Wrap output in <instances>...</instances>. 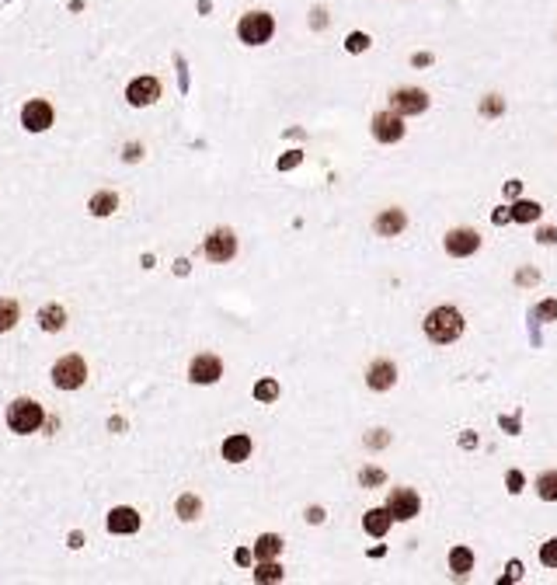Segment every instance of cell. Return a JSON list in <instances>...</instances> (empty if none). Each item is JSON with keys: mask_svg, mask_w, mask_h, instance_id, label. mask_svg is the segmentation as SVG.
Wrapping results in <instances>:
<instances>
[{"mask_svg": "<svg viewBox=\"0 0 557 585\" xmlns=\"http://www.w3.org/2000/svg\"><path fill=\"white\" fill-rule=\"evenodd\" d=\"M418 509H422V502H418V495H415L411 488H394L390 498H387V512H390L394 519H401V522L415 519Z\"/></svg>", "mask_w": 557, "mask_h": 585, "instance_id": "cell-9", "label": "cell"}, {"mask_svg": "<svg viewBox=\"0 0 557 585\" xmlns=\"http://www.w3.org/2000/svg\"><path fill=\"white\" fill-rule=\"evenodd\" d=\"M536 314H540L543 321H554V318H557V300H550V304H543V307H540Z\"/></svg>", "mask_w": 557, "mask_h": 585, "instance_id": "cell-34", "label": "cell"}, {"mask_svg": "<svg viewBox=\"0 0 557 585\" xmlns=\"http://www.w3.org/2000/svg\"><path fill=\"white\" fill-rule=\"evenodd\" d=\"M254 397H258L261 404L275 401V397H278V384H275V380H258V384H254Z\"/></svg>", "mask_w": 557, "mask_h": 585, "instance_id": "cell-27", "label": "cell"}, {"mask_svg": "<svg viewBox=\"0 0 557 585\" xmlns=\"http://www.w3.org/2000/svg\"><path fill=\"white\" fill-rule=\"evenodd\" d=\"M254 582H283V568L275 561H261L258 571H254Z\"/></svg>", "mask_w": 557, "mask_h": 585, "instance_id": "cell-25", "label": "cell"}, {"mask_svg": "<svg viewBox=\"0 0 557 585\" xmlns=\"http://www.w3.org/2000/svg\"><path fill=\"white\" fill-rule=\"evenodd\" d=\"M425 63H432V56H429V53H418V56H415V67H425Z\"/></svg>", "mask_w": 557, "mask_h": 585, "instance_id": "cell-39", "label": "cell"}, {"mask_svg": "<svg viewBox=\"0 0 557 585\" xmlns=\"http://www.w3.org/2000/svg\"><path fill=\"white\" fill-rule=\"evenodd\" d=\"M481 247V237L474 233V230H449L446 233V251L453 254V258H467V254H474Z\"/></svg>", "mask_w": 557, "mask_h": 585, "instance_id": "cell-13", "label": "cell"}, {"mask_svg": "<svg viewBox=\"0 0 557 585\" xmlns=\"http://www.w3.org/2000/svg\"><path fill=\"white\" fill-rule=\"evenodd\" d=\"M425 335L439 345H449L463 335V318L456 307H435L429 318H425Z\"/></svg>", "mask_w": 557, "mask_h": 585, "instance_id": "cell-1", "label": "cell"}, {"mask_svg": "<svg viewBox=\"0 0 557 585\" xmlns=\"http://www.w3.org/2000/svg\"><path fill=\"white\" fill-rule=\"evenodd\" d=\"M237 564H251V550H237Z\"/></svg>", "mask_w": 557, "mask_h": 585, "instance_id": "cell-40", "label": "cell"}, {"mask_svg": "<svg viewBox=\"0 0 557 585\" xmlns=\"http://www.w3.org/2000/svg\"><path fill=\"white\" fill-rule=\"evenodd\" d=\"M404 223H408L404 209H387V213L376 216V233H380V237H394V233L404 230Z\"/></svg>", "mask_w": 557, "mask_h": 585, "instance_id": "cell-16", "label": "cell"}, {"mask_svg": "<svg viewBox=\"0 0 557 585\" xmlns=\"http://www.w3.org/2000/svg\"><path fill=\"white\" fill-rule=\"evenodd\" d=\"M536 240H540V244H554V240H557V230H540Z\"/></svg>", "mask_w": 557, "mask_h": 585, "instance_id": "cell-35", "label": "cell"}, {"mask_svg": "<svg viewBox=\"0 0 557 585\" xmlns=\"http://www.w3.org/2000/svg\"><path fill=\"white\" fill-rule=\"evenodd\" d=\"M519 575H522V564H519V561H512V564H508V578H505V582H512V578H519Z\"/></svg>", "mask_w": 557, "mask_h": 585, "instance_id": "cell-37", "label": "cell"}, {"mask_svg": "<svg viewBox=\"0 0 557 585\" xmlns=\"http://www.w3.org/2000/svg\"><path fill=\"white\" fill-rule=\"evenodd\" d=\"M540 564L557 568V536H554V540H547V543L540 547Z\"/></svg>", "mask_w": 557, "mask_h": 585, "instance_id": "cell-29", "label": "cell"}, {"mask_svg": "<svg viewBox=\"0 0 557 585\" xmlns=\"http://www.w3.org/2000/svg\"><path fill=\"white\" fill-rule=\"evenodd\" d=\"M237 35H240L244 46H265L275 35V18L268 11H247L237 22Z\"/></svg>", "mask_w": 557, "mask_h": 585, "instance_id": "cell-3", "label": "cell"}, {"mask_svg": "<svg viewBox=\"0 0 557 585\" xmlns=\"http://www.w3.org/2000/svg\"><path fill=\"white\" fill-rule=\"evenodd\" d=\"M300 160H304V154H300V150H293V154H286L283 160H278V171H290V167H297Z\"/></svg>", "mask_w": 557, "mask_h": 585, "instance_id": "cell-31", "label": "cell"}, {"mask_svg": "<svg viewBox=\"0 0 557 585\" xmlns=\"http://www.w3.org/2000/svg\"><path fill=\"white\" fill-rule=\"evenodd\" d=\"M359 481H363L366 488H373V484H383V470H376V467H366V470L359 474Z\"/></svg>", "mask_w": 557, "mask_h": 585, "instance_id": "cell-30", "label": "cell"}, {"mask_svg": "<svg viewBox=\"0 0 557 585\" xmlns=\"http://www.w3.org/2000/svg\"><path fill=\"white\" fill-rule=\"evenodd\" d=\"M160 98V81L157 77H136L129 88H126V101L133 108H147Z\"/></svg>", "mask_w": 557, "mask_h": 585, "instance_id": "cell-10", "label": "cell"}, {"mask_svg": "<svg viewBox=\"0 0 557 585\" xmlns=\"http://www.w3.org/2000/svg\"><path fill=\"white\" fill-rule=\"evenodd\" d=\"M501 108H505V105H501V98H488V101L481 105V112H484V115H498Z\"/></svg>", "mask_w": 557, "mask_h": 585, "instance_id": "cell-32", "label": "cell"}, {"mask_svg": "<svg viewBox=\"0 0 557 585\" xmlns=\"http://www.w3.org/2000/svg\"><path fill=\"white\" fill-rule=\"evenodd\" d=\"M202 251H206V258H209V261H216V265H226V261L237 254V237H233V230H226V226L213 230V233L206 237Z\"/></svg>", "mask_w": 557, "mask_h": 585, "instance_id": "cell-6", "label": "cell"}, {"mask_svg": "<svg viewBox=\"0 0 557 585\" xmlns=\"http://www.w3.org/2000/svg\"><path fill=\"white\" fill-rule=\"evenodd\" d=\"M53 119H56V112H53V105L46 98H32V101L22 105V126L28 133H46L53 126Z\"/></svg>", "mask_w": 557, "mask_h": 585, "instance_id": "cell-5", "label": "cell"}, {"mask_svg": "<svg viewBox=\"0 0 557 585\" xmlns=\"http://www.w3.org/2000/svg\"><path fill=\"white\" fill-rule=\"evenodd\" d=\"M505 484H508V491L515 495V491L522 488V474H519V470H508V474H505Z\"/></svg>", "mask_w": 557, "mask_h": 585, "instance_id": "cell-33", "label": "cell"}, {"mask_svg": "<svg viewBox=\"0 0 557 585\" xmlns=\"http://www.w3.org/2000/svg\"><path fill=\"white\" fill-rule=\"evenodd\" d=\"M307 519H310V522H321V519H324V509H310Z\"/></svg>", "mask_w": 557, "mask_h": 585, "instance_id": "cell-38", "label": "cell"}, {"mask_svg": "<svg viewBox=\"0 0 557 585\" xmlns=\"http://www.w3.org/2000/svg\"><path fill=\"white\" fill-rule=\"evenodd\" d=\"M42 422H46V411H42L39 401H32V397L11 401V408H8V429H11V432L28 436V432H39Z\"/></svg>", "mask_w": 557, "mask_h": 585, "instance_id": "cell-2", "label": "cell"}, {"mask_svg": "<svg viewBox=\"0 0 557 585\" xmlns=\"http://www.w3.org/2000/svg\"><path fill=\"white\" fill-rule=\"evenodd\" d=\"M88 209H91V216H112L119 209V195L108 192V188H101V192H94L88 199Z\"/></svg>", "mask_w": 557, "mask_h": 585, "instance_id": "cell-18", "label": "cell"}, {"mask_svg": "<svg viewBox=\"0 0 557 585\" xmlns=\"http://www.w3.org/2000/svg\"><path fill=\"white\" fill-rule=\"evenodd\" d=\"M373 136H376L380 143H397V140L404 136V115H397V112H380V115L373 119Z\"/></svg>", "mask_w": 557, "mask_h": 585, "instance_id": "cell-11", "label": "cell"}, {"mask_svg": "<svg viewBox=\"0 0 557 585\" xmlns=\"http://www.w3.org/2000/svg\"><path fill=\"white\" fill-rule=\"evenodd\" d=\"M512 216H515L519 223H533V220L540 216V206H536V202H529V199H522V202H515Z\"/></svg>", "mask_w": 557, "mask_h": 585, "instance_id": "cell-26", "label": "cell"}, {"mask_svg": "<svg viewBox=\"0 0 557 585\" xmlns=\"http://www.w3.org/2000/svg\"><path fill=\"white\" fill-rule=\"evenodd\" d=\"M174 512H178V519L192 522V519H199V512H202V502H199L195 495H181V498H178V505H174Z\"/></svg>", "mask_w": 557, "mask_h": 585, "instance_id": "cell-22", "label": "cell"}, {"mask_svg": "<svg viewBox=\"0 0 557 585\" xmlns=\"http://www.w3.org/2000/svg\"><path fill=\"white\" fill-rule=\"evenodd\" d=\"M39 328H42V331H49V335L63 331V328H67V311H63L60 304L42 307V311H39Z\"/></svg>", "mask_w": 557, "mask_h": 585, "instance_id": "cell-17", "label": "cell"}, {"mask_svg": "<svg viewBox=\"0 0 557 585\" xmlns=\"http://www.w3.org/2000/svg\"><path fill=\"white\" fill-rule=\"evenodd\" d=\"M247 456H251V436L237 432V436L223 439V460H230V463H244Z\"/></svg>", "mask_w": 557, "mask_h": 585, "instance_id": "cell-15", "label": "cell"}, {"mask_svg": "<svg viewBox=\"0 0 557 585\" xmlns=\"http://www.w3.org/2000/svg\"><path fill=\"white\" fill-rule=\"evenodd\" d=\"M18 318H22L18 304H15L11 297H0V335H8V331L18 324Z\"/></svg>", "mask_w": 557, "mask_h": 585, "instance_id": "cell-21", "label": "cell"}, {"mask_svg": "<svg viewBox=\"0 0 557 585\" xmlns=\"http://www.w3.org/2000/svg\"><path fill=\"white\" fill-rule=\"evenodd\" d=\"M136 157H143V147L129 143V147H126V160H136Z\"/></svg>", "mask_w": 557, "mask_h": 585, "instance_id": "cell-36", "label": "cell"}, {"mask_svg": "<svg viewBox=\"0 0 557 585\" xmlns=\"http://www.w3.org/2000/svg\"><path fill=\"white\" fill-rule=\"evenodd\" d=\"M536 491H540V498H543V502H557V470H547V474H540V481H536Z\"/></svg>", "mask_w": 557, "mask_h": 585, "instance_id": "cell-24", "label": "cell"}, {"mask_svg": "<svg viewBox=\"0 0 557 585\" xmlns=\"http://www.w3.org/2000/svg\"><path fill=\"white\" fill-rule=\"evenodd\" d=\"M140 512L136 509H129V505H115L112 512H108V519H105V526H108V533H122V536H129V533H136L140 529Z\"/></svg>", "mask_w": 557, "mask_h": 585, "instance_id": "cell-12", "label": "cell"}, {"mask_svg": "<svg viewBox=\"0 0 557 585\" xmlns=\"http://www.w3.org/2000/svg\"><path fill=\"white\" fill-rule=\"evenodd\" d=\"M345 49H349V53H366V49H369V35H366V32H352V35L345 39Z\"/></svg>", "mask_w": 557, "mask_h": 585, "instance_id": "cell-28", "label": "cell"}, {"mask_svg": "<svg viewBox=\"0 0 557 585\" xmlns=\"http://www.w3.org/2000/svg\"><path fill=\"white\" fill-rule=\"evenodd\" d=\"M390 108L397 115H422L429 108V94L422 88H397L390 94Z\"/></svg>", "mask_w": 557, "mask_h": 585, "instance_id": "cell-7", "label": "cell"}, {"mask_svg": "<svg viewBox=\"0 0 557 585\" xmlns=\"http://www.w3.org/2000/svg\"><path fill=\"white\" fill-rule=\"evenodd\" d=\"M449 568H453L456 575H467V571L474 568V554H470L467 547H453V550H449Z\"/></svg>", "mask_w": 557, "mask_h": 585, "instance_id": "cell-23", "label": "cell"}, {"mask_svg": "<svg viewBox=\"0 0 557 585\" xmlns=\"http://www.w3.org/2000/svg\"><path fill=\"white\" fill-rule=\"evenodd\" d=\"M219 377H223V363H219V356H213V352H202V356H195V359L188 363V380H192V384L209 387V384H216Z\"/></svg>", "mask_w": 557, "mask_h": 585, "instance_id": "cell-8", "label": "cell"}, {"mask_svg": "<svg viewBox=\"0 0 557 585\" xmlns=\"http://www.w3.org/2000/svg\"><path fill=\"white\" fill-rule=\"evenodd\" d=\"M49 377H53V384H56L60 390H81L84 380H88V363H84V356H74V352H70V356H63V359L53 363Z\"/></svg>", "mask_w": 557, "mask_h": 585, "instance_id": "cell-4", "label": "cell"}, {"mask_svg": "<svg viewBox=\"0 0 557 585\" xmlns=\"http://www.w3.org/2000/svg\"><path fill=\"white\" fill-rule=\"evenodd\" d=\"M390 522H394V516H390L387 509H369V512L363 516V526H366L369 536H383V533L390 529Z\"/></svg>", "mask_w": 557, "mask_h": 585, "instance_id": "cell-19", "label": "cell"}, {"mask_svg": "<svg viewBox=\"0 0 557 585\" xmlns=\"http://www.w3.org/2000/svg\"><path fill=\"white\" fill-rule=\"evenodd\" d=\"M366 384H369V390H390L397 384V366L390 359H376L366 373Z\"/></svg>", "mask_w": 557, "mask_h": 585, "instance_id": "cell-14", "label": "cell"}, {"mask_svg": "<svg viewBox=\"0 0 557 585\" xmlns=\"http://www.w3.org/2000/svg\"><path fill=\"white\" fill-rule=\"evenodd\" d=\"M278 550H283V536H275V533H261L258 543H254V557L258 561H272Z\"/></svg>", "mask_w": 557, "mask_h": 585, "instance_id": "cell-20", "label": "cell"}]
</instances>
